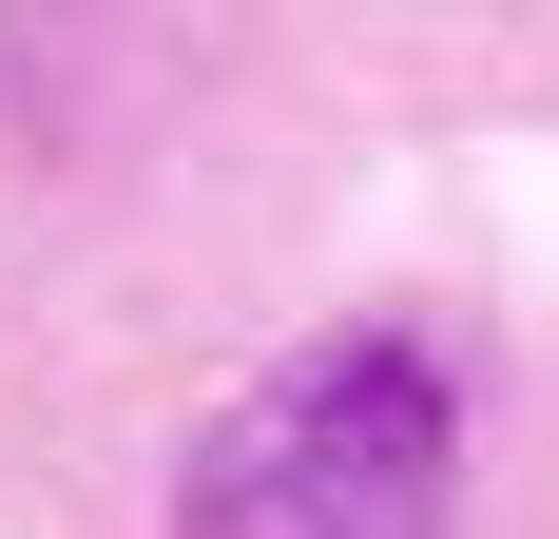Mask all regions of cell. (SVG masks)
I'll return each instance as SVG.
<instances>
[{
  "label": "cell",
  "mask_w": 559,
  "mask_h": 539,
  "mask_svg": "<svg viewBox=\"0 0 559 539\" xmlns=\"http://www.w3.org/2000/svg\"><path fill=\"white\" fill-rule=\"evenodd\" d=\"M444 501H463V385L425 327H309L174 463V539H444Z\"/></svg>",
  "instance_id": "cell-1"
}]
</instances>
